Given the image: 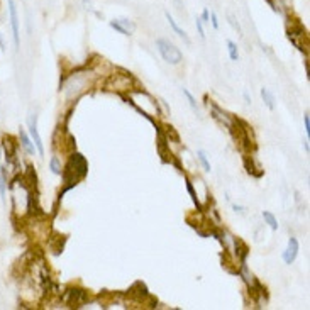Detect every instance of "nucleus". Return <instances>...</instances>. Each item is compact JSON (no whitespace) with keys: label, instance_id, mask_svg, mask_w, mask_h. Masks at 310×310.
I'll return each mask as SVG.
<instances>
[{"label":"nucleus","instance_id":"a878e982","mask_svg":"<svg viewBox=\"0 0 310 310\" xmlns=\"http://www.w3.org/2000/svg\"><path fill=\"white\" fill-rule=\"evenodd\" d=\"M304 124H305V134H310V117H309V112H305L304 116Z\"/></svg>","mask_w":310,"mask_h":310},{"label":"nucleus","instance_id":"20e7f679","mask_svg":"<svg viewBox=\"0 0 310 310\" xmlns=\"http://www.w3.org/2000/svg\"><path fill=\"white\" fill-rule=\"evenodd\" d=\"M90 75V73H89ZM89 75L87 73H73L68 80H63L60 85V89H63L64 95H66L68 100H73L78 98L87 89L90 87Z\"/></svg>","mask_w":310,"mask_h":310},{"label":"nucleus","instance_id":"dca6fc26","mask_svg":"<svg viewBox=\"0 0 310 310\" xmlns=\"http://www.w3.org/2000/svg\"><path fill=\"white\" fill-rule=\"evenodd\" d=\"M261 98L265 100L268 109H270V110H275V95L271 93L270 90H268V89H261Z\"/></svg>","mask_w":310,"mask_h":310},{"label":"nucleus","instance_id":"4468645a","mask_svg":"<svg viewBox=\"0 0 310 310\" xmlns=\"http://www.w3.org/2000/svg\"><path fill=\"white\" fill-rule=\"evenodd\" d=\"M164 17H166L168 24H170V28L173 29V32H175V34H178V36L182 37V39L185 41L186 44H190V43H192V41H190V37L186 36V32H185V31H183V29L180 28V26L177 24V21H175V19H173V15H171L170 12H164Z\"/></svg>","mask_w":310,"mask_h":310},{"label":"nucleus","instance_id":"412c9836","mask_svg":"<svg viewBox=\"0 0 310 310\" xmlns=\"http://www.w3.org/2000/svg\"><path fill=\"white\" fill-rule=\"evenodd\" d=\"M197 156H198V161H200V164L204 166V170L209 173L210 170H212V166H210V163H209V159H207V153L204 151V149H198L197 151Z\"/></svg>","mask_w":310,"mask_h":310},{"label":"nucleus","instance_id":"39448f33","mask_svg":"<svg viewBox=\"0 0 310 310\" xmlns=\"http://www.w3.org/2000/svg\"><path fill=\"white\" fill-rule=\"evenodd\" d=\"M156 48H158L161 58L170 64H180L183 61L182 51L177 48V44L171 43L170 39H164V37H158L156 39Z\"/></svg>","mask_w":310,"mask_h":310},{"label":"nucleus","instance_id":"f8f14e48","mask_svg":"<svg viewBox=\"0 0 310 310\" xmlns=\"http://www.w3.org/2000/svg\"><path fill=\"white\" fill-rule=\"evenodd\" d=\"M298 249H300V244H298L297 237H290V239H288V246H286L285 252H283V261H285L286 265H292V263L297 259Z\"/></svg>","mask_w":310,"mask_h":310},{"label":"nucleus","instance_id":"c756f323","mask_svg":"<svg viewBox=\"0 0 310 310\" xmlns=\"http://www.w3.org/2000/svg\"><path fill=\"white\" fill-rule=\"evenodd\" d=\"M244 100H246V103H251V97H249L248 92H244Z\"/></svg>","mask_w":310,"mask_h":310},{"label":"nucleus","instance_id":"0eeeda50","mask_svg":"<svg viewBox=\"0 0 310 310\" xmlns=\"http://www.w3.org/2000/svg\"><path fill=\"white\" fill-rule=\"evenodd\" d=\"M89 300V292L83 288H68L63 295V302L68 304L70 307H82L83 304H87Z\"/></svg>","mask_w":310,"mask_h":310},{"label":"nucleus","instance_id":"cd10ccee","mask_svg":"<svg viewBox=\"0 0 310 310\" xmlns=\"http://www.w3.org/2000/svg\"><path fill=\"white\" fill-rule=\"evenodd\" d=\"M232 209H234V212L237 214H244V209L241 205H236V204H232Z\"/></svg>","mask_w":310,"mask_h":310},{"label":"nucleus","instance_id":"c85d7f7f","mask_svg":"<svg viewBox=\"0 0 310 310\" xmlns=\"http://www.w3.org/2000/svg\"><path fill=\"white\" fill-rule=\"evenodd\" d=\"M0 49H2V51L5 49V41H3V36H2V34H0Z\"/></svg>","mask_w":310,"mask_h":310},{"label":"nucleus","instance_id":"423d86ee","mask_svg":"<svg viewBox=\"0 0 310 310\" xmlns=\"http://www.w3.org/2000/svg\"><path fill=\"white\" fill-rule=\"evenodd\" d=\"M7 9H9V21L10 29H12V41L14 48H21V19H19V10L15 0H7Z\"/></svg>","mask_w":310,"mask_h":310},{"label":"nucleus","instance_id":"f3484780","mask_svg":"<svg viewBox=\"0 0 310 310\" xmlns=\"http://www.w3.org/2000/svg\"><path fill=\"white\" fill-rule=\"evenodd\" d=\"M49 170H51L53 175H61V171H63V166H61V161L58 156H51V159H49Z\"/></svg>","mask_w":310,"mask_h":310},{"label":"nucleus","instance_id":"6e6552de","mask_svg":"<svg viewBox=\"0 0 310 310\" xmlns=\"http://www.w3.org/2000/svg\"><path fill=\"white\" fill-rule=\"evenodd\" d=\"M29 136H31V139H32L34 146H36L37 155L44 156V144H43V139H41L39 131H37V116L36 114H32V116L29 117Z\"/></svg>","mask_w":310,"mask_h":310},{"label":"nucleus","instance_id":"ddd939ff","mask_svg":"<svg viewBox=\"0 0 310 310\" xmlns=\"http://www.w3.org/2000/svg\"><path fill=\"white\" fill-rule=\"evenodd\" d=\"M19 139H21V146L22 149H24L26 153H28L29 156H34L36 155V146H34V143H32V139H31V136L28 132L24 131V129L21 127V131H19Z\"/></svg>","mask_w":310,"mask_h":310},{"label":"nucleus","instance_id":"5701e85b","mask_svg":"<svg viewBox=\"0 0 310 310\" xmlns=\"http://www.w3.org/2000/svg\"><path fill=\"white\" fill-rule=\"evenodd\" d=\"M195 26H197L198 36H200L202 39H205V29H204V22L200 21V17H197V21H195Z\"/></svg>","mask_w":310,"mask_h":310},{"label":"nucleus","instance_id":"2f4dec72","mask_svg":"<svg viewBox=\"0 0 310 310\" xmlns=\"http://www.w3.org/2000/svg\"><path fill=\"white\" fill-rule=\"evenodd\" d=\"M177 2H180V0H177Z\"/></svg>","mask_w":310,"mask_h":310},{"label":"nucleus","instance_id":"393cba45","mask_svg":"<svg viewBox=\"0 0 310 310\" xmlns=\"http://www.w3.org/2000/svg\"><path fill=\"white\" fill-rule=\"evenodd\" d=\"M209 19H210L209 9H204V10H202V14H200V21L204 22V24H209Z\"/></svg>","mask_w":310,"mask_h":310},{"label":"nucleus","instance_id":"b1692460","mask_svg":"<svg viewBox=\"0 0 310 310\" xmlns=\"http://www.w3.org/2000/svg\"><path fill=\"white\" fill-rule=\"evenodd\" d=\"M209 24H212V28H214V29H219V17H217V14H216V12H210Z\"/></svg>","mask_w":310,"mask_h":310},{"label":"nucleus","instance_id":"9d476101","mask_svg":"<svg viewBox=\"0 0 310 310\" xmlns=\"http://www.w3.org/2000/svg\"><path fill=\"white\" fill-rule=\"evenodd\" d=\"M131 80H132V76L127 73L112 75L110 76V82H114V85H107V89L114 90V92H129V90H132Z\"/></svg>","mask_w":310,"mask_h":310},{"label":"nucleus","instance_id":"7ed1b4c3","mask_svg":"<svg viewBox=\"0 0 310 310\" xmlns=\"http://www.w3.org/2000/svg\"><path fill=\"white\" fill-rule=\"evenodd\" d=\"M87 173H89V164H87V159L83 158L80 153H71L70 161H68L66 168L61 171L64 183H66V188H64V192H66V190H70L71 186H75L76 183H78L80 180L85 177Z\"/></svg>","mask_w":310,"mask_h":310},{"label":"nucleus","instance_id":"a211bd4d","mask_svg":"<svg viewBox=\"0 0 310 310\" xmlns=\"http://www.w3.org/2000/svg\"><path fill=\"white\" fill-rule=\"evenodd\" d=\"M225 44H227L229 58H231L232 61H239V49H237V44L234 43V41H231V39H229Z\"/></svg>","mask_w":310,"mask_h":310},{"label":"nucleus","instance_id":"4be33fe9","mask_svg":"<svg viewBox=\"0 0 310 310\" xmlns=\"http://www.w3.org/2000/svg\"><path fill=\"white\" fill-rule=\"evenodd\" d=\"M183 95H185V97H186V100H188V105L192 107V109L195 110V112L198 114V105H197V100H195V97H193V95L190 93V92L186 90V89H183Z\"/></svg>","mask_w":310,"mask_h":310},{"label":"nucleus","instance_id":"2eb2a0df","mask_svg":"<svg viewBox=\"0 0 310 310\" xmlns=\"http://www.w3.org/2000/svg\"><path fill=\"white\" fill-rule=\"evenodd\" d=\"M7 183H9V177H7L5 168H0V198H2V202H5Z\"/></svg>","mask_w":310,"mask_h":310},{"label":"nucleus","instance_id":"1a4fd4ad","mask_svg":"<svg viewBox=\"0 0 310 310\" xmlns=\"http://www.w3.org/2000/svg\"><path fill=\"white\" fill-rule=\"evenodd\" d=\"M110 28L116 29L117 32L124 34V36H131V34H134V31H136V24L129 17H114L110 21Z\"/></svg>","mask_w":310,"mask_h":310},{"label":"nucleus","instance_id":"bb28decb","mask_svg":"<svg viewBox=\"0 0 310 310\" xmlns=\"http://www.w3.org/2000/svg\"><path fill=\"white\" fill-rule=\"evenodd\" d=\"M229 22H231V26L234 28L237 32L239 34H243V31H241V26H239V22H236V19H232V17H229Z\"/></svg>","mask_w":310,"mask_h":310},{"label":"nucleus","instance_id":"6ab92c4d","mask_svg":"<svg viewBox=\"0 0 310 310\" xmlns=\"http://www.w3.org/2000/svg\"><path fill=\"white\" fill-rule=\"evenodd\" d=\"M263 219H265L266 224L271 227V231H278V220H277V217H275L273 214L265 210V212H263Z\"/></svg>","mask_w":310,"mask_h":310},{"label":"nucleus","instance_id":"f257e3e1","mask_svg":"<svg viewBox=\"0 0 310 310\" xmlns=\"http://www.w3.org/2000/svg\"><path fill=\"white\" fill-rule=\"evenodd\" d=\"M9 192H10V200H12L14 216L19 217V219H24L28 214H31L32 202L36 200L28 180L24 177H15L12 180V183L9 185Z\"/></svg>","mask_w":310,"mask_h":310},{"label":"nucleus","instance_id":"aec40b11","mask_svg":"<svg viewBox=\"0 0 310 310\" xmlns=\"http://www.w3.org/2000/svg\"><path fill=\"white\" fill-rule=\"evenodd\" d=\"M186 190H188V193H190V197H192V200H193V204L197 205V209L198 210H202V205H200V200H198V195L195 193V190H193V183L190 182L188 178H186Z\"/></svg>","mask_w":310,"mask_h":310},{"label":"nucleus","instance_id":"7c9ffc66","mask_svg":"<svg viewBox=\"0 0 310 310\" xmlns=\"http://www.w3.org/2000/svg\"><path fill=\"white\" fill-rule=\"evenodd\" d=\"M0 156H2V144H0Z\"/></svg>","mask_w":310,"mask_h":310},{"label":"nucleus","instance_id":"f03ea898","mask_svg":"<svg viewBox=\"0 0 310 310\" xmlns=\"http://www.w3.org/2000/svg\"><path fill=\"white\" fill-rule=\"evenodd\" d=\"M125 100H127L129 103H132V105L136 107V109L139 110V112L143 114L144 117L151 119V121L155 117L159 116L158 102H156V98L153 97V95H149L148 92L132 89V90L127 92V95H125Z\"/></svg>","mask_w":310,"mask_h":310},{"label":"nucleus","instance_id":"9b49d317","mask_svg":"<svg viewBox=\"0 0 310 310\" xmlns=\"http://www.w3.org/2000/svg\"><path fill=\"white\" fill-rule=\"evenodd\" d=\"M210 116L216 119L220 125H224L225 129H231V125H232L231 114H227L225 110H222L217 103H210Z\"/></svg>","mask_w":310,"mask_h":310}]
</instances>
